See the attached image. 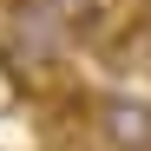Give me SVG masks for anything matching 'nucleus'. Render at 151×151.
Returning a JSON list of instances; mask_svg holds the SVG:
<instances>
[{
	"label": "nucleus",
	"mask_w": 151,
	"mask_h": 151,
	"mask_svg": "<svg viewBox=\"0 0 151 151\" xmlns=\"http://www.w3.org/2000/svg\"><path fill=\"white\" fill-rule=\"evenodd\" d=\"M92 151H151V99L138 92H92Z\"/></svg>",
	"instance_id": "obj_1"
},
{
	"label": "nucleus",
	"mask_w": 151,
	"mask_h": 151,
	"mask_svg": "<svg viewBox=\"0 0 151 151\" xmlns=\"http://www.w3.org/2000/svg\"><path fill=\"white\" fill-rule=\"evenodd\" d=\"M46 13L66 20V27L79 33L86 46H99V40L112 33V0H46Z\"/></svg>",
	"instance_id": "obj_2"
},
{
	"label": "nucleus",
	"mask_w": 151,
	"mask_h": 151,
	"mask_svg": "<svg viewBox=\"0 0 151 151\" xmlns=\"http://www.w3.org/2000/svg\"><path fill=\"white\" fill-rule=\"evenodd\" d=\"M145 20H151V0H145Z\"/></svg>",
	"instance_id": "obj_3"
}]
</instances>
